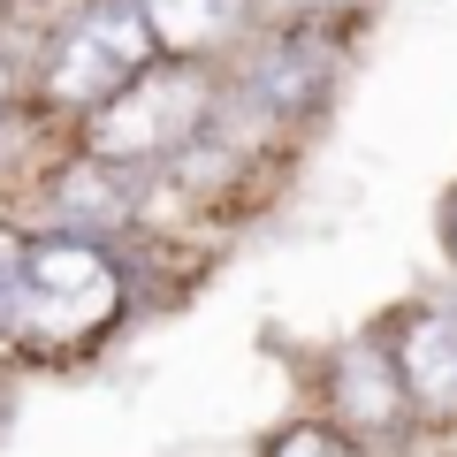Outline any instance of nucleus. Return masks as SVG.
Returning <instances> with one entry per match:
<instances>
[{
	"label": "nucleus",
	"instance_id": "6e6552de",
	"mask_svg": "<svg viewBox=\"0 0 457 457\" xmlns=\"http://www.w3.org/2000/svg\"><path fill=\"white\" fill-rule=\"evenodd\" d=\"M62 213H69L77 228H114L122 213H130V191L114 183V161H107V153H99L92 168H77V176L62 183Z\"/></svg>",
	"mask_w": 457,
	"mask_h": 457
},
{
	"label": "nucleus",
	"instance_id": "9b49d317",
	"mask_svg": "<svg viewBox=\"0 0 457 457\" xmlns=\"http://www.w3.org/2000/svg\"><path fill=\"white\" fill-rule=\"evenodd\" d=\"M450 252H457V206H450Z\"/></svg>",
	"mask_w": 457,
	"mask_h": 457
},
{
	"label": "nucleus",
	"instance_id": "f03ea898",
	"mask_svg": "<svg viewBox=\"0 0 457 457\" xmlns=\"http://www.w3.org/2000/svg\"><path fill=\"white\" fill-rule=\"evenodd\" d=\"M153 54H161V31L137 0H84L46 54V92L62 107H107L130 77L153 69Z\"/></svg>",
	"mask_w": 457,
	"mask_h": 457
},
{
	"label": "nucleus",
	"instance_id": "9d476101",
	"mask_svg": "<svg viewBox=\"0 0 457 457\" xmlns=\"http://www.w3.org/2000/svg\"><path fill=\"white\" fill-rule=\"evenodd\" d=\"M16 260H23V245L0 237V328H8V312H16Z\"/></svg>",
	"mask_w": 457,
	"mask_h": 457
},
{
	"label": "nucleus",
	"instance_id": "0eeeda50",
	"mask_svg": "<svg viewBox=\"0 0 457 457\" xmlns=\"http://www.w3.org/2000/svg\"><path fill=\"white\" fill-rule=\"evenodd\" d=\"M137 8L153 16L161 46H176V54L213 46V38H228V23H237V0H137Z\"/></svg>",
	"mask_w": 457,
	"mask_h": 457
},
{
	"label": "nucleus",
	"instance_id": "1a4fd4ad",
	"mask_svg": "<svg viewBox=\"0 0 457 457\" xmlns=\"http://www.w3.org/2000/svg\"><path fill=\"white\" fill-rule=\"evenodd\" d=\"M275 457H359V450H351L336 427H290V435L275 442Z\"/></svg>",
	"mask_w": 457,
	"mask_h": 457
},
{
	"label": "nucleus",
	"instance_id": "f257e3e1",
	"mask_svg": "<svg viewBox=\"0 0 457 457\" xmlns=\"http://www.w3.org/2000/svg\"><path fill=\"white\" fill-rule=\"evenodd\" d=\"M122 312V275L99 245L84 237H23L16 260V312H8V336H38L54 351L99 336V328Z\"/></svg>",
	"mask_w": 457,
	"mask_h": 457
},
{
	"label": "nucleus",
	"instance_id": "423d86ee",
	"mask_svg": "<svg viewBox=\"0 0 457 457\" xmlns=\"http://www.w3.org/2000/svg\"><path fill=\"white\" fill-rule=\"evenodd\" d=\"M328 396H336V411L351 427H366V435H389V427L404 420V381H396V366L381 359V351H366V343L336 359Z\"/></svg>",
	"mask_w": 457,
	"mask_h": 457
},
{
	"label": "nucleus",
	"instance_id": "20e7f679",
	"mask_svg": "<svg viewBox=\"0 0 457 457\" xmlns=\"http://www.w3.org/2000/svg\"><path fill=\"white\" fill-rule=\"evenodd\" d=\"M328 54L312 46V38H275V46H260L245 62V107L252 114H305L328 99Z\"/></svg>",
	"mask_w": 457,
	"mask_h": 457
},
{
	"label": "nucleus",
	"instance_id": "39448f33",
	"mask_svg": "<svg viewBox=\"0 0 457 457\" xmlns=\"http://www.w3.org/2000/svg\"><path fill=\"white\" fill-rule=\"evenodd\" d=\"M404 389L420 411H457V312H420L404 328Z\"/></svg>",
	"mask_w": 457,
	"mask_h": 457
},
{
	"label": "nucleus",
	"instance_id": "7ed1b4c3",
	"mask_svg": "<svg viewBox=\"0 0 457 457\" xmlns=\"http://www.w3.org/2000/svg\"><path fill=\"white\" fill-rule=\"evenodd\" d=\"M206 107H213V84L198 62H153L145 77H130L92 114V153H107V161H168L206 130Z\"/></svg>",
	"mask_w": 457,
	"mask_h": 457
}]
</instances>
